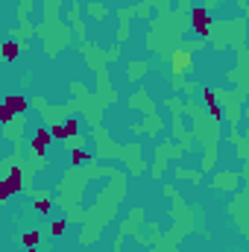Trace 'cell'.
<instances>
[{
  "label": "cell",
  "mask_w": 249,
  "mask_h": 252,
  "mask_svg": "<svg viewBox=\"0 0 249 252\" xmlns=\"http://www.w3.org/2000/svg\"><path fill=\"white\" fill-rule=\"evenodd\" d=\"M76 132H79V124H76V121H67V124L56 126V129H53V132H50V135H53V138H59V141H62V138H70V135H76Z\"/></svg>",
  "instance_id": "obj_5"
},
{
  "label": "cell",
  "mask_w": 249,
  "mask_h": 252,
  "mask_svg": "<svg viewBox=\"0 0 249 252\" xmlns=\"http://www.w3.org/2000/svg\"><path fill=\"white\" fill-rule=\"evenodd\" d=\"M3 106H6V112L15 118V115H21V112H27L30 109V103H27V97H21V94H9L6 100H3Z\"/></svg>",
  "instance_id": "obj_3"
},
{
  "label": "cell",
  "mask_w": 249,
  "mask_h": 252,
  "mask_svg": "<svg viewBox=\"0 0 249 252\" xmlns=\"http://www.w3.org/2000/svg\"><path fill=\"white\" fill-rule=\"evenodd\" d=\"M187 67H190V53H185V50L173 53V73H185Z\"/></svg>",
  "instance_id": "obj_6"
},
{
  "label": "cell",
  "mask_w": 249,
  "mask_h": 252,
  "mask_svg": "<svg viewBox=\"0 0 249 252\" xmlns=\"http://www.w3.org/2000/svg\"><path fill=\"white\" fill-rule=\"evenodd\" d=\"M24 244H27V250H35V244H38V232H27V235H24Z\"/></svg>",
  "instance_id": "obj_9"
},
{
  "label": "cell",
  "mask_w": 249,
  "mask_h": 252,
  "mask_svg": "<svg viewBox=\"0 0 249 252\" xmlns=\"http://www.w3.org/2000/svg\"><path fill=\"white\" fill-rule=\"evenodd\" d=\"M205 103H208V109H211V118H217V121H220V106H217V94H214L211 88L205 91Z\"/></svg>",
  "instance_id": "obj_7"
},
{
  "label": "cell",
  "mask_w": 249,
  "mask_h": 252,
  "mask_svg": "<svg viewBox=\"0 0 249 252\" xmlns=\"http://www.w3.org/2000/svg\"><path fill=\"white\" fill-rule=\"evenodd\" d=\"M50 232H53V235H62V232H64V223H59V220H56V223H53V229H50Z\"/></svg>",
  "instance_id": "obj_13"
},
{
  "label": "cell",
  "mask_w": 249,
  "mask_h": 252,
  "mask_svg": "<svg viewBox=\"0 0 249 252\" xmlns=\"http://www.w3.org/2000/svg\"><path fill=\"white\" fill-rule=\"evenodd\" d=\"M27 252H35V250H27Z\"/></svg>",
  "instance_id": "obj_15"
},
{
  "label": "cell",
  "mask_w": 249,
  "mask_h": 252,
  "mask_svg": "<svg viewBox=\"0 0 249 252\" xmlns=\"http://www.w3.org/2000/svg\"><path fill=\"white\" fill-rule=\"evenodd\" d=\"M0 167H3V158H0Z\"/></svg>",
  "instance_id": "obj_14"
},
{
  "label": "cell",
  "mask_w": 249,
  "mask_h": 252,
  "mask_svg": "<svg viewBox=\"0 0 249 252\" xmlns=\"http://www.w3.org/2000/svg\"><path fill=\"white\" fill-rule=\"evenodd\" d=\"M21 185H24V179H21V170L15 167L6 179H3V185H0V196L6 199V196H12V193H18L21 190Z\"/></svg>",
  "instance_id": "obj_1"
},
{
  "label": "cell",
  "mask_w": 249,
  "mask_h": 252,
  "mask_svg": "<svg viewBox=\"0 0 249 252\" xmlns=\"http://www.w3.org/2000/svg\"><path fill=\"white\" fill-rule=\"evenodd\" d=\"M35 208H38L41 214H47V211H50V199H35Z\"/></svg>",
  "instance_id": "obj_11"
},
{
  "label": "cell",
  "mask_w": 249,
  "mask_h": 252,
  "mask_svg": "<svg viewBox=\"0 0 249 252\" xmlns=\"http://www.w3.org/2000/svg\"><path fill=\"white\" fill-rule=\"evenodd\" d=\"M190 24H193V32H199V35H208L211 18H208V12L199 6V9H193V12H190Z\"/></svg>",
  "instance_id": "obj_2"
},
{
  "label": "cell",
  "mask_w": 249,
  "mask_h": 252,
  "mask_svg": "<svg viewBox=\"0 0 249 252\" xmlns=\"http://www.w3.org/2000/svg\"><path fill=\"white\" fill-rule=\"evenodd\" d=\"M82 161H88V153L85 150H76L73 153V164H82Z\"/></svg>",
  "instance_id": "obj_10"
},
{
  "label": "cell",
  "mask_w": 249,
  "mask_h": 252,
  "mask_svg": "<svg viewBox=\"0 0 249 252\" xmlns=\"http://www.w3.org/2000/svg\"><path fill=\"white\" fill-rule=\"evenodd\" d=\"M50 141H53V135H50L47 129H38V132L32 135V150H35V153H47Z\"/></svg>",
  "instance_id": "obj_4"
},
{
  "label": "cell",
  "mask_w": 249,
  "mask_h": 252,
  "mask_svg": "<svg viewBox=\"0 0 249 252\" xmlns=\"http://www.w3.org/2000/svg\"><path fill=\"white\" fill-rule=\"evenodd\" d=\"M18 50H21V47H18L15 41H6V44H3V59H6V62H12V59L18 56Z\"/></svg>",
  "instance_id": "obj_8"
},
{
  "label": "cell",
  "mask_w": 249,
  "mask_h": 252,
  "mask_svg": "<svg viewBox=\"0 0 249 252\" xmlns=\"http://www.w3.org/2000/svg\"><path fill=\"white\" fill-rule=\"evenodd\" d=\"M12 121V115L6 112V106H0V124H9Z\"/></svg>",
  "instance_id": "obj_12"
}]
</instances>
